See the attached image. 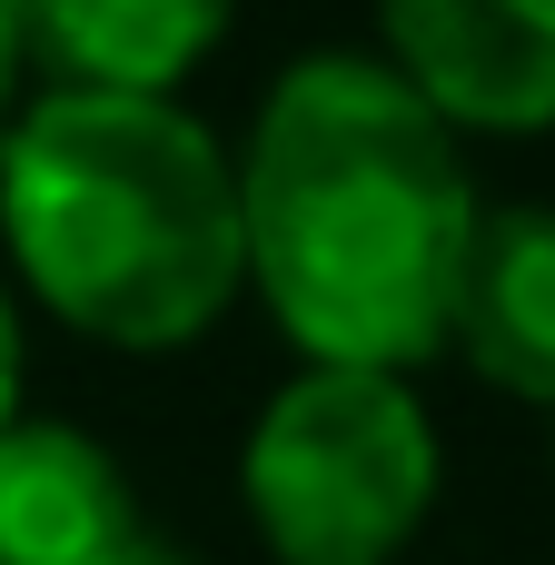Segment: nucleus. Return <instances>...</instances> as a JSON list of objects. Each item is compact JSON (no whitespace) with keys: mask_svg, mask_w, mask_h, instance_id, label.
<instances>
[{"mask_svg":"<svg viewBox=\"0 0 555 565\" xmlns=\"http://www.w3.org/2000/svg\"><path fill=\"white\" fill-rule=\"evenodd\" d=\"M10 397H20V328H10V298H0V437H10Z\"/></svg>","mask_w":555,"mask_h":565,"instance_id":"obj_8","label":"nucleus"},{"mask_svg":"<svg viewBox=\"0 0 555 565\" xmlns=\"http://www.w3.org/2000/svg\"><path fill=\"white\" fill-rule=\"evenodd\" d=\"M238 228L278 328L318 367H407L447 348L477 199L447 119L397 70H288L238 169Z\"/></svg>","mask_w":555,"mask_h":565,"instance_id":"obj_1","label":"nucleus"},{"mask_svg":"<svg viewBox=\"0 0 555 565\" xmlns=\"http://www.w3.org/2000/svg\"><path fill=\"white\" fill-rule=\"evenodd\" d=\"M10 79H20V30H10V10H0V109H10Z\"/></svg>","mask_w":555,"mask_h":565,"instance_id":"obj_9","label":"nucleus"},{"mask_svg":"<svg viewBox=\"0 0 555 565\" xmlns=\"http://www.w3.org/2000/svg\"><path fill=\"white\" fill-rule=\"evenodd\" d=\"M0 228L30 288L109 348L199 338L248 268L238 169L218 139L189 109L119 89H50L10 129Z\"/></svg>","mask_w":555,"mask_h":565,"instance_id":"obj_2","label":"nucleus"},{"mask_svg":"<svg viewBox=\"0 0 555 565\" xmlns=\"http://www.w3.org/2000/svg\"><path fill=\"white\" fill-rule=\"evenodd\" d=\"M437 497V437L397 367H308L248 437V507L288 565H387Z\"/></svg>","mask_w":555,"mask_h":565,"instance_id":"obj_3","label":"nucleus"},{"mask_svg":"<svg viewBox=\"0 0 555 565\" xmlns=\"http://www.w3.org/2000/svg\"><path fill=\"white\" fill-rule=\"evenodd\" d=\"M447 338L487 387L555 407V209H497L467 228Z\"/></svg>","mask_w":555,"mask_h":565,"instance_id":"obj_6","label":"nucleus"},{"mask_svg":"<svg viewBox=\"0 0 555 565\" xmlns=\"http://www.w3.org/2000/svg\"><path fill=\"white\" fill-rule=\"evenodd\" d=\"M0 10L60 89H119V99H159L228 30V0H0Z\"/></svg>","mask_w":555,"mask_h":565,"instance_id":"obj_7","label":"nucleus"},{"mask_svg":"<svg viewBox=\"0 0 555 565\" xmlns=\"http://www.w3.org/2000/svg\"><path fill=\"white\" fill-rule=\"evenodd\" d=\"M397 79L437 119L546 129L555 119V0H387Z\"/></svg>","mask_w":555,"mask_h":565,"instance_id":"obj_4","label":"nucleus"},{"mask_svg":"<svg viewBox=\"0 0 555 565\" xmlns=\"http://www.w3.org/2000/svg\"><path fill=\"white\" fill-rule=\"evenodd\" d=\"M0 565H189L159 546L119 487V467L70 427L0 437Z\"/></svg>","mask_w":555,"mask_h":565,"instance_id":"obj_5","label":"nucleus"}]
</instances>
